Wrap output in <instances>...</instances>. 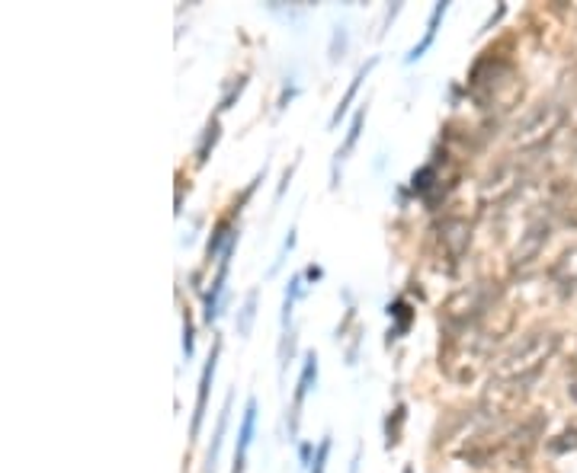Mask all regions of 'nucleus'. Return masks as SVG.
<instances>
[{
  "label": "nucleus",
  "mask_w": 577,
  "mask_h": 473,
  "mask_svg": "<svg viewBox=\"0 0 577 473\" xmlns=\"http://www.w3.org/2000/svg\"><path fill=\"white\" fill-rule=\"evenodd\" d=\"M404 473H414V470H411V467H407V470H404Z\"/></svg>",
  "instance_id": "obj_26"
},
{
  "label": "nucleus",
  "mask_w": 577,
  "mask_h": 473,
  "mask_svg": "<svg viewBox=\"0 0 577 473\" xmlns=\"http://www.w3.org/2000/svg\"><path fill=\"white\" fill-rule=\"evenodd\" d=\"M446 10H449V4H436V7H433L430 20H426V33H424V39H420L417 46H414L411 52H407V61L424 58V52L433 46V39H436V29H440V23H443V16H446Z\"/></svg>",
  "instance_id": "obj_13"
},
{
  "label": "nucleus",
  "mask_w": 577,
  "mask_h": 473,
  "mask_svg": "<svg viewBox=\"0 0 577 473\" xmlns=\"http://www.w3.org/2000/svg\"><path fill=\"white\" fill-rule=\"evenodd\" d=\"M228 237H231V233H228V224H225V221H222V224L215 227V233H212L209 250H205V253H209V260H212V256L218 253V247H222V241H228Z\"/></svg>",
  "instance_id": "obj_21"
},
{
  "label": "nucleus",
  "mask_w": 577,
  "mask_h": 473,
  "mask_svg": "<svg viewBox=\"0 0 577 473\" xmlns=\"http://www.w3.org/2000/svg\"><path fill=\"white\" fill-rule=\"evenodd\" d=\"M558 345H561V333L549 330V326L523 333V336L513 339L500 355H494L491 362L494 384H507V387L523 394L526 384L536 381V375L545 368V362L558 352Z\"/></svg>",
  "instance_id": "obj_1"
},
{
  "label": "nucleus",
  "mask_w": 577,
  "mask_h": 473,
  "mask_svg": "<svg viewBox=\"0 0 577 473\" xmlns=\"http://www.w3.org/2000/svg\"><path fill=\"white\" fill-rule=\"evenodd\" d=\"M362 122H366V109H360L353 116V125H350V131H347V141H343V148L337 150V157H334V186H337V167H341V163L350 157V150L356 148V141H360V131H362Z\"/></svg>",
  "instance_id": "obj_16"
},
{
  "label": "nucleus",
  "mask_w": 577,
  "mask_h": 473,
  "mask_svg": "<svg viewBox=\"0 0 577 473\" xmlns=\"http://www.w3.org/2000/svg\"><path fill=\"white\" fill-rule=\"evenodd\" d=\"M526 182V167L517 160H504L485 176L481 182V201H504Z\"/></svg>",
  "instance_id": "obj_5"
},
{
  "label": "nucleus",
  "mask_w": 577,
  "mask_h": 473,
  "mask_svg": "<svg viewBox=\"0 0 577 473\" xmlns=\"http://www.w3.org/2000/svg\"><path fill=\"white\" fill-rule=\"evenodd\" d=\"M564 118H568V109H564L561 103L542 99V103H536L517 122V129H513V135H510L513 148H519V150L542 148V144H549L551 138H555V131L564 125Z\"/></svg>",
  "instance_id": "obj_3"
},
{
  "label": "nucleus",
  "mask_w": 577,
  "mask_h": 473,
  "mask_svg": "<svg viewBox=\"0 0 577 473\" xmlns=\"http://www.w3.org/2000/svg\"><path fill=\"white\" fill-rule=\"evenodd\" d=\"M549 451L551 454H564V451H577V428H564L558 438L549 441Z\"/></svg>",
  "instance_id": "obj_18"
},
{
  "label": "nucleus",
  "mask_w": 577,
  "mask_h": 473,
  "mask_svg": "<svg viewBox=\"0 0 577 473\" xmlns=\"http://www.w3.org/2000/svg\"><path fill=\"white\" fill-rule=\"evenodd\" d=\"M228 413H231V394L225 396V406L218 413V426H215V438L209 445V454H205V473H215V460H218V447H222L225 428H228Z\"/></svg>",
  "instance_id": "obj_15"
},
{
  "label": "nucleus",
  "mask_w": 577,
  "mask_h": 473,
  "mask_svg": "<svg viewBox=\"0 0 577 473\" xmlns=\"http://www.w3.org/2000/svg\"><path fill=\"white\" fill-rule=\"evenodd\" d=\"M568 394H571V400L577 403V358H574V365H571V384H568Z\"/></svg>",
  "instance_id": "obj_23"
},
{
  "label": "nucleus",
  "mask_w": 577,
  "mask_h": 473,
  "mask_svg": "<svg viewBox=\"0 0 577 473\" xmlns=\"http://www.w3.org/2000/svg\"><path fill=\"white\" fill-rule=\"evenodd\" d=\"M218 352H222V343L212 345V355L203 368V377H199V394H196V406H193V422H190V441L199 438V428H203V416H205V400H209V387L212 377H215V365H218Z\"/></svg>",
  "instance_id": "obj_9"
},
{
  "label": "nucleus",
  "mask_w": 577,
  "mask_h": 473,
  "mask_svg": "<svg viewBox=\"0 0 577 473\" xmlns=\"http://www.w3.org/2000/svg\"><path fill=\"white\" fill-rule=\"evenodd\" d=\"M542 428H545V416H542V413L526 416V419L519 422V426L513 428V432H507V438H500L498 454L507 460V464L523 467L526 460H530L532 447H536V445H539V438H542Z\"/></svg>",
  "instance_id": "obj_4"
},
{
  "label": "nucleus",
  "mask_w": 577,
  "mask_h": 473,
  "mask_svg": "<svg viewBox=\"0 0 577 473\" xmlns=\"http://www.w3.org/2000/svg\"><path fill=\"white\" fill-rule=\"evenodd\" d=\"M305 275H309V279L315 282V279H321L324 272H321V269H318V266H311V269H309V272H305Z\"/></svg>",
  "instance_id": "obj_24"
},
{
  "label": "nucleus",
  "mask_w": 577,
  "mask_h": 473,
  "mask_svg": "<svg viewBox=\"0 0 577 473\" xmlns=\"http://www.w3.org/2000/svg\"><path fill=\"white\" fill-rule=\"evenodd\" d=\"M498 298H500L498 282H475V285L459 288V292L443 304V324L453 333L475 330V326L494 311Z\"/></svg>",
  "instance_id": "obj_2"
},
{
  "label": "nucleus",
  "mask_w": 577,
  "mask_h": 473,
  "mask_svg": "<svg viewBox=\"0 0 577 473\" xmlns=\"http://www.w3.org/2000/svg\"><path fill=\"white\" fill-rule=\"evenodd\" d=\"M315 381H318V355L309 352V355H305L302 377H299V387H296V403H292V435H296V428H299V409H302V400L309 396V390L315 387Z\"/></svg>",
  "instance_id": "obj_12"
},
{
  "label": "nucleus",
  "mask_w": 577,
  "mask_h": 473,
  "mask_svg": "<svg viewBox=\"0 0 577 473\" xmlns=\"http://www.w3.org/2000/svg\"><path fill=\"white\" fill-rule=\"evenodd\" d=\"M375 65H379V58H369V61H366V65H362V67H360V71H356V77H353V80H350L347 93H343L341 106H337V109H334V116H330V125H337V122H341V118H343V116H347L350 103H353V99H356V93H360V84H362V80H366V77H369V71H372V67H375Z\"/></svg>",
  "instance_id": "obj_14"
},
{
  "label": "nucleus",
  "mask_w": 577,
  "mask_h": 473,
  "mask_svg": "<svg viewBox=\"0 0 577 473\" xmlns=\"http://www.w3.org/2000/svg\"><path fill=\"white\" fill-rule=\"evenodd\" d=\"M299 454H302V460H305V464H309V458H311V445H302V451H299Z\"/></svg>",
  "instance_id": "obj_25"
},
{
  "label": "nucleus",
  "mask_w": 577,
  "mask_h": 473,
  "mask_svg": "<svg viewBox=\"0 0 577 473\" xmlns=\"http://www.w3.org/2000/svg\"><path fill=\"white\" fill-rule=\"evenodd\" d=\"M218 131H222V129H218V122H215V118H212V122L205 125V135H203V141H199V148H196V160H199V163L209 160V150L215 148Z\"/></svg>",
  "instance_id": "obj_17"
},
{
  "label": "nucleus",
  "mask_w": 577,
  "mask_h": 473,
  "mask_svg": "<svg viewBox=\"0 0 577 473\" xmlns=\"http://www.w3.org/2000/svg\"><path fill=\"white\" fill-rule=\"evenodd\" d=\"M328 451H330V435H328V438H321V445H318V454H315V464H311V473H324V467H328Z\"/></svg>",
  "instance_id": "obj_20"
},
{
  "label": "nucleus",
  "mask_w": 577,
  "mask_h": 473,
  "mask_svg": "<svg viewBox=\"0 0 577 473\" xmlns=\"http://www.w3.org/2000/svg\"><path fill=\"white\" fill-rule=\"evenodd\" d=\"M436 241H440L443 253L453 262H459L466 256V250L472 247V224L466 218H446L436 227Z\"/></svg>",
  "instance_id": "obj_7"
},
{
  "label": "nucleus",
  "mask_w": 577,
  "mask_h": 473,
  "mask_svg": "<svg viewBox=\"0 0 577 473\" xmlns=\"http://www.w3.org/2000/svg\"><path fill=\"white\" fill-rule=\"evenodd\" d=\"M254 426H257V400L250 396L247 406H244V419H241V432H237V447H235V464H231V473H244L247 447H250V441H254Z\"/></svg>",
  "instance_id": "obj_11"
},
{
  "label": "nucleus",
  "mask_w": 577,
  "mask_h": 473,
  "mask_svg": "<svg viewBox=\"0 0 577 473\" xmlns=\"http://www.w3.org/2000/svg\"><path fill=\"white\" fill-rule=\"evenodd\" d=\"M549 279H551V285H555V292L564 294V298L577 292V243L568 247L555 262H551Z\"/></svg>",
  "instance_id": "obj_8"
},
{
  "label": "nucleus",
  "mask_w": 577,
  "mask_h": 473,
  "mask_svg": "<svg viewBox=\"0 0 577 473\" xmlns=\"http://www.w3.org/2000/svg\"><path fill=\"white\" fill-rule=\"evenodd\" d=\"M254 314H257V292H250L247 294V304H244V311H241V320H237V333H241V336H247V333H250Z\"/></svg>",
  "instance_id": "obj_19"
},
{
  "label": "nucleus",
  "mask_w": 577,
  "mask_h": 473,
  "mask_svg": "<svg viewBox=\"0 0 577 473\" xmlns=\"http://www.w3.org/2000/svg\"><path fill=\"white\" fill-rule=\"evenodd\" d=\"M184 352H186V358L193 355V320H190V314H186V320H184Z\"/></svg>",
  "instance_id": "obj_22"
},
{
  "label": "nucleus",
  "mask_w": 577,
  "mask_h": 473,
  "mask_svg": "<svg viewBox=\"0 0 577 473\" xmlns=\"http://www.w3.org/2000/svg\"><path fill=\"white\" fill-rule=\"evenodd\" d=\"M549 237H551V218L536 214V218L526 224V231L519 233V243L513 247V253H510V266L513 269H526L532 260H539V253L545 250Z\"/></svg>",
  "instance_id": "obj_6"
},
{
  "label": "nucleus",
  "mask_w": 577,
  "mask_h": 473,
  "mask_svg": "<svg viewBox=\"0 0 577 473\" xmlns=\"http://www.w3.org/2000/svg\"><path fill=\"white\" fill-rule=\"evenodd\" d=\"M235 243H237V233H231L228 241H225V250H222V260H218V272H215V282H212V288L205 292V311L203 317L215 320L218 317V298H222V288H225V279H228V266H231V253H235Z\"/></svg>",
  "instance_id": "obj_10"
}]
</instances>
